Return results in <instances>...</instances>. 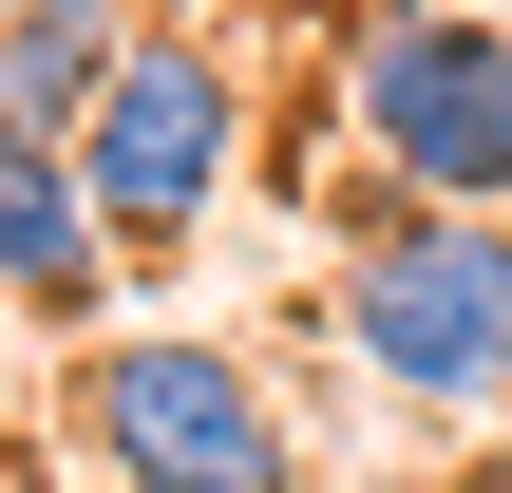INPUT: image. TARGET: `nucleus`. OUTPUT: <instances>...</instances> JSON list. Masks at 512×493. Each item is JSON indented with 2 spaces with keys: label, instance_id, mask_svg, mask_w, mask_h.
<instances>
[{
  "label": "nucleus",
  "instance_id": "1",
  "mask_svg": "<svg viewBox=\"0 0 512 493\" xmlns=\"http://www.w3.org/2000/svg\"><path fill=\"white\" fill-rule=\"evenodd\" d=\"M323 361L418 418V437H494L512 418V209H399L342 247L323 285Z\"/></svg>",
  "mask_w": 512,
  "mask_h": 493
},
{
  "label": "nucleus",
  "instance_id": "2",
  "mask_svg": "<svg viewBox=\"0 0 512 493\" xmlns=\"http://www.w3.org/2000/svg\"><path fill=\"white\" fill-rule=\"evenodd\" d=\"M57 418H76V456L114 493H304V418L266 399L247 342H171V323L152 342H95Z\"/></svg>",
  "mask_w": 512,
  "mask_h": 493
},
{
  "label": "nucleus",
  "instance_id": "3",
  "mask_svg": "<svg viewBox=\"0 0 512 493\" xmlns=\"http://www.w3.org/2000/svg\"><path fill=\"white\" fill-rule=\"evenodd\" d=\"M228 171H247V57L190 38V19H133V57L76 114V190L114 209V266H171L228 209Z\"/></svg>",
  "mask_w": 512,
  "mask_h": 493
},
{
  "label": "nucleus",
  "instance_id": "4",
  "mask_svg": "<svg viewBox=\"0 0 512 493\" xmlns=\"http://www.w3.org/2000/svg\"><path fill=\"white\" fill-rule=\"evenodd\" d=\"M342 133L418 209H512V19H475V0H361Z\"/></svg>",
  "mask_w": 512,
  "mask_h": 493
},
{
  "label": "nucleus",
  "instance_id": "5",
  "mask_svg": "<svg viewBox=\"0 0 512 493\" xmlns=\"http://www.w3.org/2000/svg\"><path fill=\"white\" fill-rule=\"evenodd\" d=\"M95 285H114V209L76 190L57 133H0V304L19 323H95Z\"/></svg>",
  "mask_w": 512,
  "mask_h": 493
},
{
  "label": "nucleus",
  "instance_id": "6",
  "mask_svg": "<svg viewBox=\"0 0 512 493\" xmlns=\"http://www.w3.org/2000/svg\"><path fill=\"white\" fill-rule=\"evenodd\" d=\"M133 57V0H0V133H57L95 114V76Z\"/></svg>",
  "mask_w": 512,
  "mask_h": 493
},
{
  "label": "nucleus",
  "instance_id": "7",
  "mask_svg": "<svg viewBox=\"0 0 512 493\" xmlns=\"http://www.w3.org/2000/svg\"><path fill=\"white\" fill-rule=\"evenodd\" d=\"M456 493H512V456H475V475H456Z\"/></svg>",
  "mask_w": 512,
  "mask_h": 493
}]
</instances>
